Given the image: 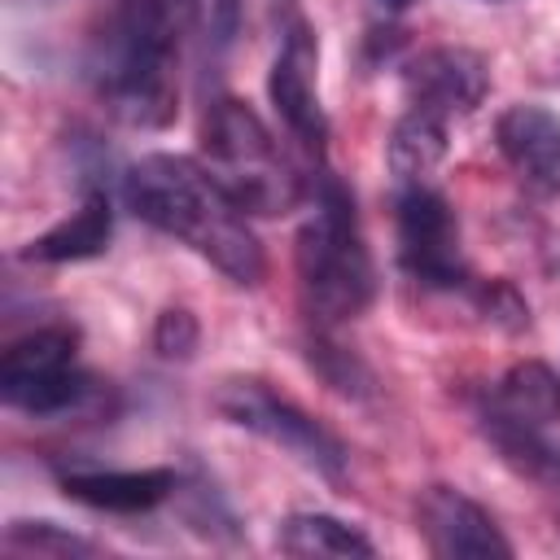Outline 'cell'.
I'll return each mask as SVG.
<instances>
[{
    "label": "cell",
    "instance_id": "obj_6",
    "mask_svg": "<svg viewBox=\"0 0 560 560\" xmlns=\"http://www.w3.org/2000/svg\"><path fill=\"white\" fill-rule=\"evenodd\" d=\"M398 258L420 284L451 289L464 280L459 228L442 192L407 184V192L398 197Z\"/></svg>",
    "mask_w": 560,
    "mask_h": 560
},
{
    "label": "cell",
    "instance_id": "obj_12",
    "mask_svg": "<svg viewBox=\"0 0 560 560\" xmlns=\"http://www.w3.org/2000/svg\"><path fill=\"white\" fill-rule=\"evenodd\" d=\"M197 18V0H122L114 18L109 52L140 61H171Z\"/></svg>",
    "mask_w": 560,
    "mask_h": 560
},
{
    "label": "cell",
    "instance_id": "obj_7",
    "mask_svg": "<svg viewBox=\"0 0 560 560\" xmlns=\"http://www.w3.org/2000/svg\"><path fill=\"white\" fill-rule=\"evenodd\" d=\"M416 529L438 560H508L512 542L494 516L451 486H429L416 499Z\"/></svg>",
    "mask_w": 560,
    "mask_h": 560
},
{
    "label": "cell",
    "instance_id": "obj_21",
    "mask_svg": "<svg viewBox=\"0 0 560 560\" xmlns=\"http://www.w3.org/2000/svg\"><path fill=\"white\" fill-rule=\"evenodd\" d=\"M481 306H486V315L494 319V324H503V328H525L529 324V311H525V302L516 298V289L512 284H490V289H481Z\"/></svg>",
    "mask_w": 560,
    "mask_h": 560
},
{
    "label": "cell",
    "instance_id": "obj_13",
    "mask_svg": "<svg viewBox=\"0 0 560 560\" xmlns=\"http://www.w3.org/2000/svg\"><path fill=\"white\" fill-rule=\"evenodd\" d=\"M175 472L171 468H92V472H61V490L74 503L101 508V512H149L162 499L175 494Z\"/></svg>",
    "mask_w": 560,
    "mask_h": 560
},
{
    "label": "cell",
    "instance_id": "obj_14",
    "mask_svg": "<svg viewBox=\"0 0 560 560\" xmlns=\"http://www.w3.org/2000/svg\"><path fill=\"white\" fill-rule=\"evenodd\" d=\"M109 228H114L109 197L105 192H88L83 206L70 219H61L57 228H48L44 236H35L22 249V258L26 262H79V258H96L109 245Z\"/></svg>",
    "mask_w": 560,
    "mask_h": 560
},
{
    "label": "cell",
    "instance_id": "obj_18",
    "mask_svg": "<svg viewBox=\"0 0 560 560\" xmlns=\"http://www.w3.org/2000/svg\"><path fill=\"white\" fill-rule=\"evenodd\" d=\"M306 354H311V368H315L332 389L354 394V398H363V394L372 389V372H368V368H363V359H359V354H350L346 346H332L328 337H315Z\"/></svg>",
    "mask_w": 560,
    "mask_h": 560
},
{
    "label": "cell",
    "instance_id": "obj_16",
    "mask_svg": "<svg viewBox=\"0 0 560 560\" xmlns=\"http://www.w3.org/2000/svg\"><path fill=\"white\" fill-rule=\"evenodd\" d=\"M446 158V118L411 105L389 136V166L402 184H420Z\"/></svg>",
    "mask_w": 560,
    "mask_h": 560
},
{
    "label": "cell",
    "instance_id": "obj_10",
    "mask_svg": "<svg viewBox=\"0 0 560 560\" xmlns=\"http://www.w3.org/2000/svg\"><path fill=\"white\" fill-rule=\"evenodd\" d=\"M271 101L284 118V127L306 144V149H324V136H328V122H324V109H319V92H315V44L306 35V26H293L276 66H271Z\"/></svg>",
    "mask_w": 560,
    "mask_h": 560
},
{
    "label": "cell",
    "instance_id": "obj_22",
    "mask_svg": "<svg viewBox=\"0 0 560 560\" xmlns=\"http://www.w3.org/2000/svg\"><path fill=\"white\" fill-rule=\"evenodd\" d=\"M241 9H245V0H214V35H219L223 44L236 35V26H241Z\"/></svg>",
    "mask_w": 560,
    "mask_h": 560
},
{
    "label": "cell",
    "instance_id": "obj_11",
    "mask_svg": "<svg viewBox=\"0 0 560 560\" xmlns=\"http://www.w3.org/2000/svg\"><path fill=\"white\" fill-rule=\"evenodd\" d=\"M494 140L525 184L560 188V114L547 105H512L499 114Z\"/></svg>",
    "mask_w": 560,
    "mask_h": 560
},
{
    "label": "cell",
    "instance_id": "obj_1",
    "mask_svg": "<svg viewBox=\"0 0 560 560\" xmlns=\"http://www.w3.org/2000/svg\"><path fill=\"white\" fill-rule=\"evenodd\" d=\"M122 192L144 223L192 245L228 280L258 284L267 276L262 245L241 219V206L223 192V184L201 162L179 153H149L127 171Z\"/></svg>",
    "mask_w": 560,
    "mask_h": 560
},
{
    "label": "cell",
    "instance_id": "obj_23",
    "mask_svg": "<svg viewBox=\"0 0 560 560\" xmlns=\"http://www.w3.org/2000/svg\"><path fill=\"white\" fill-rule=\"evenodd\" d=\"M385 9H407V0H381Z\"/></svg>",
    "mask_w": 560,
    "mask_h": 560
},
{
    "label": "cell",
    "instance_id": "obj_5",
    "mask_svg": "<svg viewBox=\"0 0 560 560\" xmlns=\"http://www.w3.org/2000/svg\"><path fill=\"white\" fill-rule=\"evenodd\" d=\"M74 328L48 324L18 337L0 359V394L26 416H52L88 394V376L74 368Z\"/></svg>",
    "mask_w": 560,
    "mask_h": 560
},
{
    "label": "cell",
    "instance_id": "obj_9",
    "mask_svg": "<svg viewBox=\"0 0 560 560\" xmlns=\"http://www.w3.org/2000/svg\"><path fill=\"white\" fill-rule=\"evenodd\" d=\"M101 96L131 127H166L175 118V70L171 61L109 52L101 70Z\"/></svg>",
    "mask_w": 560,
    "mask_h": 560
},
{
    "label": "cell",
    "instance_id": "obj_15",
    "mask_svg": "<svg viewBox=\"0 0 560 560\" xmlns=\"http://www.w3.org/2000/svg\"><path fill=\"white\" fill-rule=\"evenodd\" d=\"M494 416L529 424V429H542V424L560 420V376L538 359L516 363L499 381V411Z\"/></svg>",
    "mask_w": 560,
    "mask_h": 560
},
{
    "label": "cell",
    "instance_id": "obj_3",
    "mask_svg": "<svg viewBox=\"0 0 560 560\" xmlns=\"http://www.w3.org/2000/svg\"><path fill=\"white\" fill-rule=\"evenodd\" d=\"M206 171L223 184V192L254 214H284L298 206L302 184L276 153L271 131L245 101H214L201 127Z\"/></svg>",
    "mask_w": 560,
    "mask_h": 560
},
{
    "label": "cell",
    "instance_id": "obj_17",
    "mask_svg": "<svg viewBox=\"0 0 560 560\" xmlns=\"http://www.w3.org/2000/svg\"><path fill=\"white\" fill-rule=\"evenodd\" d=\"M280 551L284 556H332V560H368L376 547L346 521L337 516H324V512H302V516H289L280 525Z\"/></svg>",
    "mask_w": 560,
    "mask_h": 560
},
{
    "label": "cell",
    "instance_id": "obj_8",
    "mask_svg": "<svg viewBox=\"0 0 560 560\" xmlns=\"http://www.w3.org/2000/svg\"><path fill=\"white\" fill-rule=\"evenodd\" d=\"M490 92V66L472 48H429L407 66V96L429 114H472Z\"/></svg>",
    "mask_w": 560,
    "mask_h": 560
},
{
    "label": "cell",
    "instance_id": "obj_4",
    "mask_svg": "<svg viewBox=\"0 0 560 560\" xmlns=\"http://www.w3.org/2000/svg\"><path fill=\"white\" fill-rule=\"evenodd\" d=\"M214 407L219 416H228L232 424L276 442L280 451H289L293 459H302L306 468L324 472V477H341L346 472V451L341 442L319 424L311 420L302 407H293L289 398H280L276 389H267L262 381L254 376H232L214 389Z\"/></svg>",
    "mask_w": 560,
    "mask_h": 560
},
{
    "label": "cell",
    "instance_id": "obj_19",
    "mask_svg": "<svg viewBox=\"0 0 560 560\" xmlns=\"http://www.w3.org/2000/svg\"><path fill=\"white\" fill-rule=\"evenodd\" d=\"M4 547L9 551H31V556H92L96 551V542L61 534L52 521H13L9 534H4Z\"/></svg>",
    "mask_w": 560,
    "mask_h": 560
},
{
    "label": "cell",
    "instance_id": "obj_2",
    "mask_svg": "<svg viewBox=\"0 0 560 560\" xmlns=\"http://www.w3.org/2000/svg\"><path fill=\"white\" fill-rule=\"evenodd\" d=\"M293 258H298V284H302V302L311 319L337 324V319H354L368 311L376 271H372V254L359 232L354 201L337 179L319 184L315 210L298 232Z\"/></svg>",
    "mask_w": 560,
    "mask_h": 560
},
{
    "label": "cell",
    "instance_id": "obj_20",
    "mask_svg": "<svg viewBox=\"0 0 560 560\" xmlns=\"http://www.w3.org/2000/svg\"><path fill=\"white\" fill-rule=\"evenodd\" d=\"M197 337H201L197 315H192V311H184V306L162 311V315H158V324H153V346H158V354H162V359H179V363H184V359H192Z\"/></svg>",
    "mask_w": 560,
    "mask_h": 560
}]
</instances>
